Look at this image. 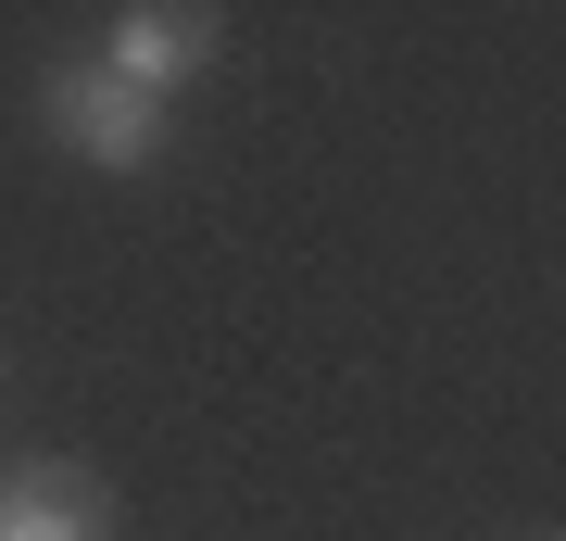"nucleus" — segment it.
<instances>
[{
	"label": "nucleus",
	"instance_id": "obj_1",
	"mask_svg": "<svg viewBox=\"0 0 566 541\" xmlns=\"http://www.w3.org/2000/svg\"><path fill=\"white\" fill-rule=\"evenodd\" d=\"M39 114H51V139L76 152V164H102V177H139V164L164 152V101L126 89L114 63H51Z\"/></svg>",
	"mask_w": 566,
	"mask_h": 541
},
{
	"label": "nucleus",
	"instance_id": "obj_2",
	"mask_svg": "<svg viewBox=\"0 0 566 541\" xmlns=\"http://www.w3.org/2000/svg\"><path fill=\"white\" fill-rule=\"evenodd\" d=\"M214 39H227V25H214V0H126V13L102 25V63H114L126 89L177 101V89L214 63Z\"/></svg>",
	"mask_w": 566,
	"mask_h": 541
},
{
	"label": "nucleus",
	"instance_id": "obj_3",
	"mask_svg": "<svg viewBox=\"0 0 566 541\" xmlns=\"http://www.w3.org/2000/svg\"><path fill=\"white\" fill-rule=\"evenodd\" d=\"M114 529V503L88 466H13L0 479V541H102Z\"/></svg>",
	"mask_w": 566,
	"mask_h": 541
}]
</instances>
